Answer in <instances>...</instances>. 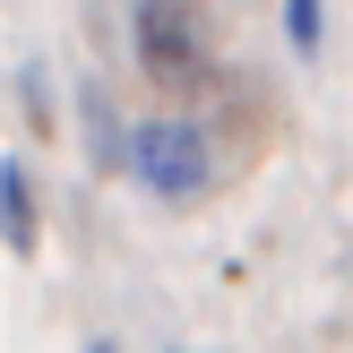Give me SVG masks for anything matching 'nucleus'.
I'll use <instances>...</instances> for the list:
<instances>
[{
	"instance_id": "3",
	"label": "nucleus",
	"mask_w": 353,
	"mask_h": 353,
	"mask_svg": "<svg viewBox=\"0 0 353 353\" xmlns=\"http://www.w3.org/2000/svg\"><path fill=\"white\" fill-rule=\"evenodd\" d=\"M0 241L17 259L34 250V190H26V164H0Z\"/></svg>"
},
{
	"instance_id": "4",
	"label": "nucleus",
	"mask_w": 353,
	"mask_h": 353,
	"mask_svg": "<svg viewBox=\"0 0 353 353\" xmlns=\"http://www.w3.org/2000/svg\"><path fill=\"white\" fill-rule=\"evenodd\" d=\"M285 34L293 52H319V0H285Z\"/></svg>"
},
{
	"instance_id": "2",
	"label": "nucleus",
	"mask_w": 353,
	"mask_h": 353,
	"mask_svg": "<svg viewBox=\"0 0 353 353\" xmlns=\"http://www.w3.org/2000/svg\"><path fill=\"white\" fill-rule=\"evenodd\" d=\"M138 61L155 78H207V17H199V0H138Z\"/></svg>"
},
{
	"instance_id": "5",
	"label": "nucleus",
	"mask_w": 353,
	"mask_h": 353,
	"mask_svg": "<svg viewBox=\"0 0 353 353\" xmlns=\"http://www.w3.org/2000/svg\"><path fill=\"white\" fill-rule=\"evenodd\" d=\"M86 353H112V345H86Z\"/></svg>"
},
{
	"instance_id": "1",
	"label": "nucleus",
	"mask_w": 353,
	"mask_h": 353,
	"mask_svg": "<svg viewBox=\"0 0 353 353\" xmlns=\"http://www.w3.org/2000/svg\"><path fill=\"white\" fill-rule=\"evenodd\" d=\"M130 172L155 190V199H199V190L216 181L207 130H190V121H147V130L130 138Z\"/></svg>"
}]
</instances>
